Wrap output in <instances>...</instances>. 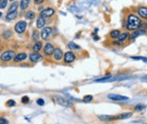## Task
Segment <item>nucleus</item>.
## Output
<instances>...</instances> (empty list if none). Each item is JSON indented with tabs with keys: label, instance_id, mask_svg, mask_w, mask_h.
Returning a JSON list of instances; mask_svg holds the SVG:
<instances>
[{
	"label": "nucleus",
	"instance_id": "1",
	"mask_svg": "<svg viewBox=\"0 0 147 124\" xmlns=\"http://www.w3.org/2000/svg\"><path fill=\"white\" fill-rule=\"evenodd\" d=\"M142 27V21L138 16L136 14H129L127 16V30H136L138 29L139 27Z\"/></svg>",
	"mask_w": 147,
	"mask_h": 124
},
{
	"label": "nucleus",
	"instance_id": "2",
	"mask_svg": "<svg viewBox=\"0 0 147 124\" xmlns=\"http://www.w3.org/2000/svg\"><path fill=\"white\" fill-rule=\"evenodd\" d=\"M15 55L16 53L13 50H7V51H4L2 54H0V60L2 62H9L11 60H13Z\"/></svg>",
	"mask_w": 147,
	"mask_h": 124
},
{
	"label": "nucleus",
	"instance_id": "3",
	"mask_svg": "<svg viewBox=\"0 0 147 124\" xmlns=\"http://www.w3.org/2000/svg\"><path fill=\"white\" fill-rule=\"evenodd\" d=\"M28 27V23L26 21H19V22L15 25V32L18 33V34H22L26 32Z\"/></svg>",
	"mask_w": 147,
	"mask_h": 124
},
{
	"label": "nucleus",
	"instance_id": "4",
	"mask_svg": "<svg viewBox=\"0 0 147 124\" xmlns=\"http://www.w3.org/2000/svg\"><path fill=\"white\" fill-rule=\"evenodd\" d=\"M54 14H55V10H54V8H52V7H47V8L40 11L39 17H42V18H44V19H47V18H51L52 16H54Z\"/></svg>",
	"mask_w": 147,
	"mask_h": 124
},
{
	"label": "nucleus",
	"instance_id": "5",
	"mask_svg": "<svg viewBox=\"0 0 147 124\" xmlns=\"http://www.w3.org/2000/svg\"><path fill=\"white\" fill-rule=\"evenodd\" d=\"M53 99L55 100V102L57 104L61 105L62 107H66V108H69V107H72V103H71L69 100L65 99L64 97L61 96H54Z\"/></svg>",
	"mask_w": 147,
	"mask_h": 124
},
{
	"label": "nucleus",
	"instance_id": "6",
	"mask_svg": "<svg viewBox=\"0 0 147 124\" xmlns=\"http://www.w3.org/2000/svg\"><path fill=\"white\" fill-rule=\"evenodd\" d=\"M51 34H52V27H42L41 32H40V37L43 40H48L49 37L51 36Z\"/></svg>",
	"mask_w": 147,
	"mask_h": 124
},
{
	"label": "nucleus",
	"instance_id": "7",
	"mask_svg": "<svg viewBox=\"0 0 147 124\" xmlns=\"http://www.w3.org/2000/svg\"><path fill=\"white\" fill-rule=\"evenodd\" d=\"M63 57H64V62H65L66 64L73 63L76 59V55L74 54L73 51H69L67 53H65V55H64Z\"/></svg>",
	"mask_w": 147,
	"mask_h": 124
},
{
	"label": "nucleus",
	"instance_id": "8",
	"mask_svg": "<svg viewBox=\"0 0 147 124\" xmlns=\"http://www.w3.org/2000/svg\"><path fill=\"white\" fill-rule=\"evenodd\" d=\"M30 60L32 63H37L43 60V56L38 54V52H32L30 54Z\"/></svg>",
	"mask_w": 147,
	"mask_h": 124
},
{
	"label": "nucleus",
	"instance_id": "9",
	"mask_svg": "<svg viewBox=\"0 0 147 124\" xmlns=\"http://www.w3.org/2000/svg\"><path fill=\"white\" fill-rule=\"evenodd\" d=\"M54 50H55V47L51 43H46L43 47V52L46 56H51V55L53 54Z\"/></svg>",
	"mask_w": 147,
	"mask_h": 124
},
{
	"label": "nucleus",
	"instance_id": "10",
	"mask_svg": "<svg viewBox=\"0 0 147 124\" xmlns=\"http://www.w3.org/2000/svg\"><path fill=\"white\" fill-rule=\"evenodd\" d=\"M108 98L111 99L112 101H127L129 98L125 97V96H122V95H118V94H109L108 95Z\"/></svg>",
	"mask_w": 147,
	"mask_h": 124
},
{
	"label": "nucleus",
	"instance_id": "11",
	"mask_svg": "<svg viewBox=\"0 0 147 124\" xmlns=\"http://www.w3.org/2000/svg\"><path fill=\"white\" fill-rule=\"evenodd\" d=\"M19 7H20V3H19L18 1H13L10 5V7L8 8V10H7V14L16 13V12H18Z\"/></svg>",
	"mask_w": 147,
	"mask_h": 124
},
{
	"label": "nucleus",
	"instance_id": "12",
	"mask_svg": "<svg viewBox=\"0 0 147 124\" xmlns=\"http://www.w3.org/2000/svg\"><path fill=\"white\" fill-rule=\"evenodd\" d=\"M137 14L140 17L141 19H144L146 20L147 19V8L146 6H140L137 8Z\"/></svg>",
	"mask_w": 147,
	"mask_h": 124
},
{
	"label": "nucleus",
	"instance_id": "13",
	"mask_svg": "<svg viewBox=\"0 0 147 124\" xmlns=\"http://www.w3.org/2000/svg\"><path fill=\"white\" fill-rule=\"evenodd\" d=\"M144 34H145V29H136V32H132L129 37L130 40H134V39H136L138 36H140V35H144Z\"/></svg>",
	"mask_w": 147,
	"mask_h": 124
},
{
	"label": "nucleus",
	"instance_id": "14",
	"mask_svg": "<svg viewBox=\"0 0 147 124\" xmlns=\"http://www.w3.org/2000/svg\"><path fill=\"white\" fill-rule=\"evenodd\" d=\"M27 58H28V54L19 53V54L15 55V57L13 58V60L15 63H20V62H23V61H25V60H27Z\"/></svg>",
	"mask_w": 147,
	"mask_h": 124
},
{
	"label": "nucleus",
	"instance_id": "15",
	"mask_svg": "<svg viewBox=\"0 0 147 124\" xmlns=\"http://www.w3.org/2000/svg\"><path fill=\"white\" fill-rule=\"evenodd\" d=\"M52 55H53L54 60H55V61H60V60L63 58L64 53H63V51L60 48H57V49L54 50V52H53V54H52Z\"/></svg>",
	"mask_w": 147,
	"mask_h": 124
},
{
	"label": "nucleus",
	"instance_id": "16",
	"mask_svg": "<svg viewBox=\"0 0 147 124\" xmlns=\"http://www.w3.org/2000/svg\"><path fill=\"white\" fill-rule=\"evenodd\" d=\"M129 32H123V33H120V35L117 37V39H118V41H119V43H123V42H125V40L129 38Z\"/></svg>",
	"mask_w": 147,
	"mask_h": 124
},
{
	"label": "nucleus",
	"instance_id": "17",
	"mask_svg": "<svg viewBox=\"0 0 147 124\" xmlns=\"http://www.w3.org/2000/svg\"><path fill=\"white\" fill-rule=\"evenodd\" d=\"M30 2H32V0H21L19 3H20V7L19 8H21V10H26L27 8H28V6H30Z\"/></svg>",
	"mask_w": 147,
	"mask_h": 124
},
{
	"label": "nucleus",
	"instance_id": "18",
	"mask_svg": "<svg viewBox=\"0 0 147 124\" xmlns=\"http://www.w3.org/2000/svg\"><path fill=\"white\" fill-rule=\"evenodd\" d=\"M45 23H46V20L44 18H42V17H38V18H37V20H36V27L37 28L44 27Z\"/></svg>",
	"mask_w": 147,
	"mask_h": 124
},
{
	"label": "nucleus",
	"instance_id": "19",
	"mask_svg": "<svg viewBox=\"0 0 147 124\" xmlns=\"http://www.w3.org/2000/svg\"><path fill=\"white\" fill-rule=\"evenodd\" d=\"M35 16H36L35 15V12L32 11V10H30L26 13L25 18H26V20H28V21H32L35 19Z\"/></svg>",
	"mask_w": 147,
	"mask_h": 124
},
{
	"label": "nucleus",
	"instance_id": "20",
	"mask_svg": "<svg viewBox=\"0 0 147 124\" xmlns=\"http://www.w3.org/2000/svg\"><path fill=\"white\" fill-rule=\"evenodd\" d=\"M17 17H18V12H16V13L7 14L5 16V21L6 22H11V21H14L15 19H17Z\"/></svg>",
	"mask_w": 147,
	"mask_h": 124
},
{
	"label": "nucleus",
	"instance_id": "21",
	"mask_svg": "<svg viewBox=\"0 0 147 124\" xmlns=\"http://www.w3.org/2000/svg\"><path fill=\"white\" fill-rule=\"evenodd\" d=\"M42 46H43V45H42L41 41H36L34 43V47H32V50H34V52H39L40 50H41Z\"/></svg>",
	"mask_w": 147,
	"mask_h": 124
},
{
	"label": "nucleus",
	"instance_id": "22",
	"mask_svg": "<svg viewBox=\"0 0 147 124\" xmlns=\"http://www.w3.org/2000/svg\"><path fill=\"white\" fill-rule=\"evenodd\" d=\"M39 37H40V33H39L38 30H37V29H34V30H32V40L36 42V41H38Z\"/></svg>",
	"mask_w": 147,
	"mask_h": 124
},
{
	"label": "nucleus",
	"instance_id": "23",
	"mask_svg": "<svg viewBox=\"0 0 147 124\" xmlns=\"http://www.w3.org/2000/svg\"><path fill=\"white\" fill-rule=\"evenodd\" d=\"M131 115H132L131 113H125L120 114V115H118V116H115V118H117V119H125V118L130 117Z\"/></svg>",
	"mask_w": 147,
	"mask_h": 124
},
{
	"label": "nucleus",
	"instance_id": "24",
	"mask_svg": "<svg viewBox=\"0 0 147 124\" xmlns=\"http://www.w3.org/2000/svg\"><path fill=\"white\" fill-rule=\"evenodd\" d=\"M68 48H70L71 50H80V46L76 43H74V42H69L68 44Z\"/></svg>",
	"mask_w": 147,
	"mask_h": 124
},
{
	"label": "nucleus",
	"instance_id": "25",
	"mask_svg": "<svg viewBox=\"0 0 147 124\" xmlns=\"http://www.w3.org/2000/svg\"><path fill=\"white\" fill-rule=\"evenodd\" d=\"M120 30L119 29H115V30H112V32H110V36L114 38V39H117V37L120 35Z\"/></svg>",
	"mask_w": 147,
	"mask_h": 124
},
{
	"label": "nucleus",
	"instance_id": "26",
	"mask_svg": "<svg viewBox=\"0 0 147 124\" xmlns=\"http://www.w3.org/2000/svg\"><path fill=\"white\" fill-rule=\"evenodd\" d=\"M98 117H99V119H101V120H111V119L115 118V116H112V115H99Z\"/></svg>",
	"mask_w": 147,
	"mask_h": 124
},
{
	"label": "nucleus",
	"instance_id": "27",
	"mask_svg": "<svg viewBox=\"0 0 147 124\" xmlns=\"http://www.w3.org/2000/svg\"><path fill=\"white\" fill-rule=\"evenodd\" d=\"M11 35H12L11 30L7 29V30H5V32H3V34H2V36H3L4 38H5V39H8V38H10V37H11Z\"/></svg>",
	"mask_w": 147,
	"mask_h": 124
},
{
	"label": "nucleus",
	"instance_id": "28",
	"mask_svg": "<svg viewBox=\"0 0 147 124\" xmlns=\"http://www.w3.org/2000/svg\"><path fill=\"white\" fill-rule=\"evenodd\" d=\"M92 100H93V97L91 96V95H86V96L84 97V99H82V102L84 103H89L91 102Z\"/></svg>",
	"mask_w": 147,
	"mask_h": 124
},
{
	"label": "nucleus",
	"instance_id": "29",
	"mask_svg": "<svg viewBox=\"0 0 147 124\" xmlns=\"http://www.w3.org/2000/svg\"><path fill=\"white\" fill-rule=\"evenodd\" d=\"M7 4H8V0H2L0 2V9H4L7 7Z\"/></svg>",
	"mask_w": 147,
	"mask_h": 124
},
{
	"label": "nucleus",
	"instance_id": "30",
	"mask_svg": "<svg viewBox=\"0 0 147 124\" xmlns=\"http://www.w3.org/2000/svg\"><path fill=\"white\" fill-rule=\"evenodd\" d=\"M144 109H145V106H144V105H137V106H136V111H140Z\"/></svg>",
	"mask_w": 147,
	"mask_h": 124
},
{
	"label": "nucleus",
	"instance_id": "31",
	"mask_svg": "<svg viewBox=\"0 0 147 124\" xmlns=\"http://www.w3.org/2000/svg\"><path fill=\"white\" fill-rule=\"evenodd\" d=\"M22 103L23 104H28V103H30V98L28 96H24L22 98Z\"/></svg>",
	"mask_w": 147,
	"mask_h": 124
},
{
	"label": "nucleus",
	"instance_id": "32",
	"mask_svg": "<svg viewBox=\"0 0 147 124\" xmlns=\"http://www.w3.org/2000/svg\"><path fill=\"white\" fill-rule=\"evenodd\" d=\"M16 105V102L14 101V100H10V101H8L7 103V106L8 107H14Z\"/></svg>",
	"mask_w": 147,
	"mask_h": 124
},
{
	"label": "nucleus",
	"instance_id": "33",
	"mask_svg": "<svg viewBox=\"0 0 147 124\" xmlns=\"http://www.w3.org/2000/svg\"><path fill=\"white\" fill-rule=\"evenodd\" d=\"M0 124H9V122L4 117H0Z\"/></svg>",
	"mask_w": 147,
	"mask_h": 124
},
{
	"label": "nucleus",
	"instance_id": "34",
	"mask_svg": "<svg viewBox=\"0 0 147 124\" xmlns=\"http://www.w3.org/2000/svg\"><path fill=\"white\" fill-rule=\"evenodd\" d=\"M43 2H44V0H34V3L35 5H41Z\"/></svg>",
	"mask_w": 147,
	"mask_h": 124
},
{
	"label": "nucleus",
	"instance_id": "35",
	"mask_svg": "<svg viewBox=\"0 0 147 124\" xmlns=\"http://www.w3.org/2000/svg\"><path fill=\"white\" fill-rule=\"evenodd\" d=\"M131 59L136 60V61H138V60H143V61L146 63V58H142V57H131Z\"/></svg>",
	"mask_w": 147,
	"mask_h": 124
},
{
	"label": "nucleus",
	"instance_id": "36",
	"mask_svg": "<svg viewBox=\"0 0 147 124\" xmlns=\"http://www.w3.org/2000/svg\"><path fill=\"white\" fill-rule=\"evenodd\" d=\"M36 103H37V105H38V106H43V105H44V100L38 99V100L36 101Z\"/></svg>",
	"mask_w": 147,
	"mask_h": 124
},
{
	"label": "nucleus",
	"instance_id": "37",
	"mask_svg": "<svg viewBox=\"0 0 147 124\" xmlns=\"http://www.w3.org/2000/svg\"><path fill=\"white\" fill-rule=\"evenodd\" d=\"M97 32H98V28H95V29H94V32L97 33Z\"/></svg>",
	"mask_w": 147,
	"mask_h": 124
},
{
	"label": "nucleus",
	"instance_id": "38",
	"mask_svg": "<svg viewBox=\"0 0 147 124\" xmlns=\"http://www.w3.org/2000/svg\"><path fill=\"white\" fill-rule=\"evenodd\" d=\"M1 16H3V14H2L1 12H0V18H1Z\"/></svg>",
	"mask_w": 147,
	"mask_h": 124
},
{
	"label": "nucleus",
	"instance_id": "39",
	"mask_svg": "<svg viewBox=\"0 0 147 124\" xmlns=\"http://www.w3.org/2000/svg\"><path fill=\"white\" fill-rule=\"evenodd\" d=\"M8 1H10V2H13V1H15V0H8Z\"/></svg>",
	"mask_w": 147,
	"mask_h": 124
},
{
	"label": "nucleus",
	"instance_id": "40",
	"mask_svg": "<svg viewBox=\"0 0 147 124\" xmlns=\"http://www.w3.org/2000/svg\"><path fill=\"white\" fill-rule=\"evenodd\" d=\"M0 42H1V39H0Z\"/></svg>",
	"mask_w": 147,
	"mask_h": 124
},
{
	"label": "nucleus",
	"instance_id": "41",
	"mask_svg": "<svg viewBox=\"0 0 147 124\" xmlns=\"http://www.w3.org/2000/svg\"><path fill=\"white\" fill-rule=\"evenodd\" d=\"M1 1H2V0H0V2H1Z\"/></svg>",
	"mask_w": 147,
	"mask_h": 124
}]
</instances>
